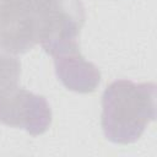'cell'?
Wrapping results in <instances>:
<instances>
[{
    "label": "cell",
    "instance_id": "2",
    "mask_svg": "<svg viewBox=\"0 0 157 157\" xmlns=\"http://www.w3.org/2000/svg\"><path fill=\"white\" fill-rule=\"evenodd\" d=\"M0 123L40 135L52 123V110L43 96L17 85L0 87Z\"/></svg>",
    "mask_w": 157,
    "mask_h": 157
},
{
    "label": "cell",
    "instance_id": "4",
    "mask_svg": "<svg viewBox=\"0 0 157 157\" xmlns=\"http://www.w3.org/2000/svg\"><path fill=\"white\" fill-rule=\"evenodd\" d=\"M54 65L58 78L67 90L93 92L101 81L99 70L81 55L80 49L54 56Z\"/></svg>",
    "mask_w": 157,
    "mask_h": 157
},
{
    "label": "cell",
    "instance_id": "1",
    "mask_svg": "<svg viewBox=\"0 0 157 157\" xmlns=\"http://www.w3.org/2000/svg\"><path fill=\"white\" fill-rule=\"evenodd\" d=\"M156 118V85L112 82L102 96V129L115 144L135 142Z\"/></svg>",
    "mask_w": 157,
    "mask_h": 157
},
{
    "label": "cell",
    "instance_id": "3",
    "mask_svg": "<svg viewBox=\"0 0 157 157\" xmlns=\"http://www.w3.org/2000/svg\"><path fill=\"white\" fill-rule=\"evenodd\" d=\"M37 43V0H0V49L17 55Z\"/></svg>",
    "mask_w": 157,
    "mask_h": 157
},
{
    "label": "cell",
    "instance_id": "5",
    "mask_svg": "<svg viewBox=\"0 0 157 157\" xmlns=\"http://www.w3.org/2000/svg\"><path fill=\"white\" fill-rule=\"evenodd\" d=\"M21 75V64L17 56L0 49V87L17 85Z\"/></svg>",
    "mask_w": 157,
    "mask_h": 157
}]
</instances>
